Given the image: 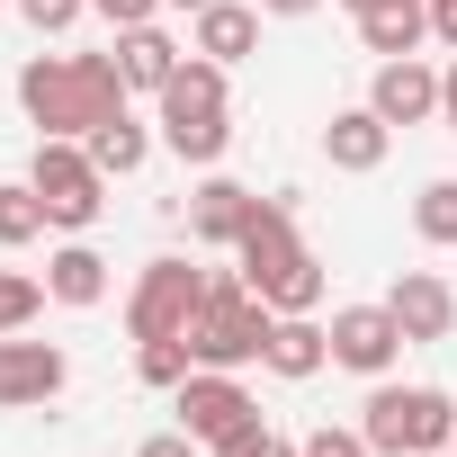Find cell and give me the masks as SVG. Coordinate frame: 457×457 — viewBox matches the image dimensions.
<instances>
[{
  "label": "cell",
  "mask_w": 457,
  "mask_h": 457,
  "mask_svg": "<svg viewBox=\"0 0 457 457\" xmlns=\"http://www.w3.org/2000/svg\"><path fill=\"white\" fill-rule=\"evenodd\" d=\"M261 403H252V386L234 377V368H188V386H179V430L188 439H224V430H243Z\"/></svg>",
  "instance_id": "9"
},
{
  "label": "cell",
  "mask_w": 457,
  "mask_h": 457,
  "mask_svg": "<svg viewBox=\"0 0 457 457\" xmlns=\"http://www.w3.org/2000/svg\"><path fill=\"white\" fill-rule=\"evenodd\" d=\"M430 46L457 54V0H430Z\"/></svg>",
  "instance_id": "30"
},
{
  "label": "cell",
  "mask_w": 457,
  "mask_h": 457,
  "mask_svg": "<svg viewBox=\"0 0 457 457\" xmlns=\"http://www.w3.org/2000/svg\"><path fill=\"white\" fill-rule=\"evenodd\" d=\"M448 448H457V439H448Z\"/></svg>",
  "instance_id": "37"
},
{
  "label": "cell",
  "mask_w": 457,
  "mask_h": 457,
  "mask_svg": "<svg viewBox=\"0 0 457 457\" xmlns=\"http://www.w3.org/2000/svg\"><path fill=\"white\" fill-rule=\"evenodd\" d=\"M46 296H54V305H72V314H90V305L108 296V261H99L90 243H63V252L46 261Z\"/></svg>",
  "instance_id": "18"
},
{
  "label": "cell",
  "mask_w": 457,
  "mask_h": 457,
  "mask_svg": "<svg viewBox=\"0 0 457 457\" xmlns=\"http://www.w3.org/2000/svg\"><path fill=\"white\" fill-rule=\"evenodd\" d=\"M252 46H261V10H243V0H215V10H197L188 54H206V63H224V72H234Z\"/></svg>",
  "instance_id": "17"
},
{
  "label": "cell",
  "mask_w": 457,
  "mask_h": 457,
  "mask_svg": "<svg viewBox=\"0 0 457 457\" xmlns=\"http://www.w3.org/2000/svg\"><path fill=\"white\" fill-rule=\"evenodd\" d=\"M135 457H206V439H188V430H153Z\"/></svg>",
  "instance_id": "29"
},
{
  "label": "cell",
  "mask_w": 457,
  "mask_h": 457,
  "mask_svg": "<svg viewBox=\"0 0 457 457\" xmlns=\"http://www.w3.org/2000/svg\"><path fill=\"white\" fill-rule=\"evenodd\" d=\"M188 368H197V350H188V341H135V377H144V386H170V395H179V386H188Z\"/></svg>",
  "instance_id": "23"
},
{
  "label": "cell",
  "mask_w": 457,
  "mask_h": 457,
  "mask_svg": "<svg viewBox=\"0 0 457 457\" xmlns=\"http://www.w3.org/2000/svg\"><path fill=\"white\" fill-rule=\"evenodd\" d=\"M270 305L243 287V270H215L206 278V305H197V323H188V350H197V368H261V350H270Z\"/></svg>",
  "instance_id": "4"
},
{
  "label": "cell",
  "mask_w": 457,
  "mask_h": 457,
  "mask_svg": "<svg viewBox=\"0 0 457 457\" xmlns=\"http://www.w3.org/2000/svg\"><path fill=\"white\" fill-rule=\"evenodd\" d=\"M63 386H72V359H63L54 341H28V332H10V341H0V412L54 403Z\"/></svg>",
  "instance_id": "10"
},
{
  "label": "cell",
  "mask_w": 457,
  "mask_h": 457,
  "mask_svg": "<svg viewBox=\"0 0 457 457\" xmlns=\"http://www.w3.org/2000/svg\"><path fill=\"white\" fill-rule=\"evenodd\" d=\"M359 430H368L377 457H439L457 439V403L439 386H386L377 377V395L359 403Z\"/></svg>",
  "instance_id": "5"
},
{
  "label": "cell",
  "mask_w": 457,
  "mask_h": 457,
  "mask_svg": "<svg viewBox=\"0 0 457 457\" xmlns=\"http://www.w3.org/2000/svg\"><path fill=\"white\" fill-rule=\"evenodd\" d=\"M108 54H117V81H126V90H144V99H162V81L188 63L162 28H117V46H108Z\"/></svg>",
  "instance_id": "16"
},
{
  "label": "cell",
  "mask_w": 457,
  "mask_h": 457,
  "mask_svg": "<svg viewBox=\"0 0 457 457\" xmlns=\"http://www.w3.org/2000/svg\"><path fill=\"white\" fill-rule=\"evenodd\" d=\"M421 37H430V0H395V10H368V19H359V46H368L377 63L421 54Z\"/></svg>",
  "instance_id": "19"
},
{
  "label": "cell",
  "mask_w": 457,
  "mask_h": 457,
  "mask_svg": "<svg viewBox=\"0 0 457 457\" xmlns=\"http://www.w3.org/2000/svg\"><path fill=\"white\" fill-rule=\"evenodd\" d=\"M252 206H261V197H252L243 179L206 170V179L188 188V234H197L206 252H234V243H243V224H252Z\"/></svg>",
  "instance_id": "13"
},
{
  "label": "cell",
  "mask_w": 457,
  "mask_h": 457,
  "mask_svg": "<svg viewBox=\"0 0 457 457\" xmlns=\"http://www.w3.org/2000/svg\"><path fill=\"white\" fill-rule=\"evenodd\" d=\"M412 234H421L430 252H457V179H430V188L412 197Z\"/></svg>",
  "instance_id": "22"
},
{
  "label": "cell",
  "mask_w": 457,
  "mask_h": 457,
  "mask_svg": "<svg viewBox=\"0 0 457 457\" xmlns=\"http://www.w3.org/2000/svg\"><path fill=\"white\" fill-rule=\"evenodd\" d=\"M90 10H99L108 28H153V19L170 10V0H90Z\"/></svg>",
  "instance_id": "27"
},
{
  "label": "cell",
  "mask_w": 457,
  "mask_h": 457,
  "mask_svg": "<svg viewBox=\"0 0 457 457\" xmlns=\"http://www.w3.org/2000/svg\"><path fill=\"white\" fill-rule=\"evenodd\" d=\"M234 270H243V287H252L270 314H314V305H323V261H314L305 234H296V197H287V188L252 206L243 243H234Z\"/></svg>",
  "instance_id": "2"
},
{
  "label": "cell",
  "mask_w": 457,
  "mask_h": 457,
  "mask_svg": "<svg viewBox=\"0 0 457 457\" xmlns=\"http://www.w3.org/2000/svg\"><path fill=\"white\" fill-rule=\"evenodd\" d=\"M81 10H90V0H19V19H28L37 37H63V28H72Z\"/></svg>",
  "instance_id": "26"
},
{
  "label": "cell",
  "mask_w": 457,
  "mask_h": 457,
  "mask_svg": "<svg viewBox=\"0 0 457 457\" xmlns=\"http://www.w3.org/2000/svg\"><path fill=\"white\" fill-rule=\"evenodd\" d=\"M162 144L179 153V162H197V170H215L224 162V144H234V108H224V63H206V54H188L170 81H162Z\"/></svg>",
  "instance_id": "3"
},
{
  "label": "cell",
  "mask_w": 457,
  "mask_h": 457,
  "mask_svg": "<svg viewBox=\"0 0 457 457\" xmlns=\"http://www.w3.org/2000/svg\"><path fill=\"white\" fill-rule=\"evenodd\" d=\"M126 81H117V54H28L19 63V108L37 135H72L90 144L108 117H126Z\"/></svg>",
  "instance_id": "1"
},
{
  "label": "cell",
  "mask_w": 457,
  "mask_h": 457,
  "mask_svg": "<svg viewBox=\"0 0 457 457\" xmlns=\"http://www.w3.org/2000/svg\"><path fill=\"white\" fill-rule=\"evenodd\" d=\"M305 10H323V0H261V19H305Z\"/></svg>",
  "instance_id": "32"
},
{
  "label": "cell",
  "mask_w": 457,
  "mask_h": 457,
  "mask_svg": "<svg viewBox=\"0 0 457 457\" xmlns=\"http://www.w3.org/2000/svg\"><path fill=\"white\" fill-rule=\"evenodd\" d=\"M90 162H99L108 179H126V170H144V162H153V135L135 126V108H126V117H108V126L90 135Z\"/></svg>",
  "instance_id": "20"
},
{
  "label": "cell",
  "mask_w": 457,
  "mask_h": 457,
  "mask_svg": "<svg viewBox=\"0 0 457 457\" xmlns=\"http://www.w3.org/2000/svg\"><path fill=\"white\" fill-rule=\"evenodd\" d=\"M197 305H206V270H188V261H144V278H135V296H126V332H135V341H188Z\"/></svg>",
  "instance_id": "7"
},
{
  "label": "cell",
  "mask_w": 457,
  "mask_h": 457,
  "mask_svg": "<svg viewBox=\"0 0 457 457\" xmlns=\"http://www.w3.org/2000/svg\"><path fill=\"white\" fill-rule=\"evenodd\" d=\"M439 457H457V448H439Z\"/></svg>",
  "instance_id": "36"
},
{
  "label": "cell",
  "mask_w": 457,
  "mask_h": 457,
  "mask_svg": "<svg viewBox=\"0 0 457 457\" xmlns=\"http://www.w3.org/2000/svg\"><path fill=\"white\" fill-rule=\"evenodd\" d=\"M261 368H270V377H287V386H305L314 368H332V332H323L314 314H278V323H270Z\"/></svg>",
  "instance_id": "15"
},
{
  "label": "cell",
  "mask_w": 457,
  "mask_h": 457,
  "mask_svg": "<svg viewBox=\"0 0 457 457\" xmlns=\"http://www.w3.org/2000/svg\"><path fill=\"white\" fill-rule=\"evenodd\" d=\"M261 457H296V439H278V430H270V448H261Z\"/></svg>",
  "instance_id": "34"
},
{
  "label": "cell",
  "mask_w": 457,
  "mask_h": 457,
  "mask_svg": "<svg viewBox=\"0 0 457 457\" xmlns=\"http://www.w3.org/2000/svg\"><path fill=\"white\" fill-rule=\"evenodd\" d=\"M386 153H395V126H386L368 99H359V108H332V126H323V162H332V170H359V179H368Z\"/></svg>",
  "instance_id": "14"
},
{
  "label": "cell",
  "mask_w": 457,
  "mask_h": 457,
  "mask_svg": "<svg viewBox=\"0 0 457 457\" xmlns=\"http://www.w3.org/2000/svg\"><path fill=\"white\" fill-rule=\"evenodd\" d=\"M296 457H377V448H368V430H332V421H323V430L296 439Z\"/></svg>",
  "instance_id": "25"
},
{
  "label": "cell",
  "mask_w": 457,
  "mask_h": 457,
  "mask_svg": "<svg viewBox=\"0 0 457 457\" xmlns=\"http://www.w3.org/2000/svg\"><path fill=\"white\" fill-rule=\"evenodd\" d=\"M368 108H377L386 126H430V117H439V72H430L421 54H395V63H377Z\"/></svg>",
  "instance_id": "11"
},
{
  "label": "cell",
  "mask_w": 457,
  "mask_h": 457,
  "mask_svg": "<svg viewBox=\"0 0 457 457\" xmlns=\"http://www.w3.org/2000/svg\"><path fill=\"white\" fill-rule=\"evenodd\" d=\"M46 314V278H28V270H0V341L10 332H28Z\"/></svg>",
  "instance_id": "24"
},
{
  "label": "cell",
  "mask_w": 457,
  "mask_h": 457,
  "mask_svg": "<svg viewBox=\"0 0 457 457\" xmlns=\"http://www.w3.org/2000/svg\"><path fill=\"white\" fill-rule=\"evenodd\" d=\"M170 10H188V19H197V10H215V0H170Z\"/></svg>",
  "instance_id": "35"
},
{
  "label": "cell",
  "mask_w": 457,
  "mask_h": 457,
  "mask_svg": "<svg viewBox=\"0 0 457 457\" xmlns=\"http://www.w3.org/2000/svg\"><path fill=\"white\" fill-rule=\"evenodd\" d=\"M323 332H332V368H350V377H386L412 350L403 323H395V305H341Z\"/></svg>",
  "instance_id": "8"
},
{
  "label": "cell",
  "mask_w": 457,
  "mask_h": 457,
  "mask_svg": "<svg viewBox=\"0 0 457 457\" xmlns=\"http://www.w3.org/2000/svg\"><path fill=\"white\" fill-rule=\"evenodd\" d=\"M28 188L46 197V224H54V234H90L99 206H108V170H99L90 144H72V135H37Z\"/></svg>",
  "instance_id": "6"
},
{
  "label": "cell",
  "mask_w": 457,
  "mask_h": 457,
  "mask_svg": "<svg viewBox=\"0 0 457 457\" xmlns=\"http://www.w3.org/2000/svg\"><path fill=\"white\" fill-rule=\"evenodd\" d=\"M386 305H395V323H403V341H412V350L457 332V287H448L439 270H403V278L386 287Z\"/></svg>",
  "instance_id": "12"
},
{
  "label": "cell",
  "mask_w": 457,
  "mask_h": 457,
  "mask_svg": "<svg viewBox=\"0 0 457 457\" xmlns=\"http://www.w3.org/2000/svg\"><path fill=\"white\" fill-rule=\"evenodd\" d=\"M46 234V197L28 179H0V252H28Z\"/></svg>",
  "instance_id": "21"
},
{
  "label": "cell",
  "mask_w": 457,
  "mask_h": 457,
  "mask_svg": "<svg viewBox=\"0 0 457 457\" xmlns=\"http://www.w3.org/2000/svg\"><path fill=\"white\" fill-rule=\"evenodd\" d=\"M261 448H270V421H261V412H252V421H243V430H224V439H215V448H206V457H261Z\"/></svg>",
  "instance_id": "28"
},
{
  "label": "cell",
  "mask_w": 457,
  "mask_h": 457,
  "mask_svg": "<svg viewBox=\"0 0 457 457\" xmlns=\"http://www.w3.org/2000/svg\"><path fill=\"white\" fill-rule=\"evenodd\" d=\"M341 10H350V19H368V10H395V0H341Z\"/></svg>",
  "instance_id": "33"
},
{
  "label": "cell",
  "mask_w": 457,
  "mask_h": 457,
  "mask_svg": "<svg viewBox=\"0 0 457 457\" xmlns=\"http://www.w3.org/2000/svg\"><path fill=\"white\" fill-rule=\"evenodd\" d=\"M439 126L457 135V54H448V72H439Z\"/></svg>",
  "instance_id": "31"
}]
</instances>
